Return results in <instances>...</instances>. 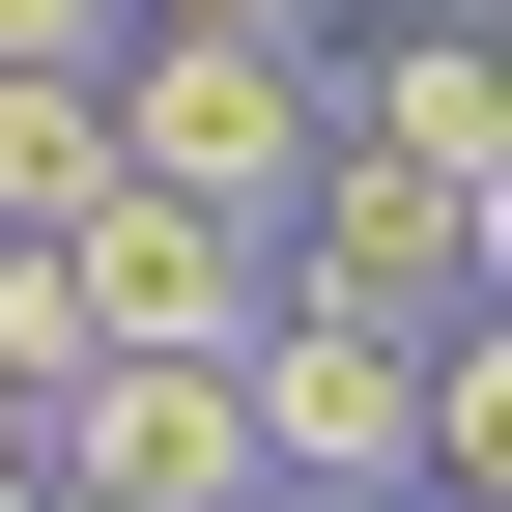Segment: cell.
<instances>
[{
  "label": "cell",
  "mask_w": 512,
  "mask_h": 512,
  "mask_svg": "<svg viewBox=\"0 0 512 512\" xmlns=\"http://www.w3.org/2000/svg\"><path fill=\"white\" fill-rule=\"evenodd\" d=\"M57 285H86V342H228L256 313V228L171 200V171H86V200H57Z\"/></svg>",
  "instance_id": "obj_3"
},
{
  "label": "cell",
  "mask_w": 512,
  "mask_h": 512,
  "mask_svg": "<svg viewBox=\"0 0 512 512\" xmlns=\"http://www.w3.org/2000/svg\"><path fill=\"white\" fill-rule=\"evenodd\" d=\"M256 256H285V285H342V313H399V342H427V313H456L484 256H512V171H427V143H313V200L256 228Z\"/></svg>",
  "instance_id": "obj_2"
},
{
  "label": "cell",
  "mask_w": 512,
  "mask_h": 512,
  "mask_svg": "<svg viewBox=\"0 0 512 512\" xmlns=\"http://www.w3.org/2000/svg\"><path fill=\"white\" fill-rule=\"evenodd\" d=\"M0 512H29V370H0Z\"/></svg>",
  "instance_id": "obj_7"
},
{
  "label": "cell",
  "mask_w": 512,
  "mask_h": 512,
  "mask_svg": "<svg viewBox=\"0 0 512 512\" xmlns=\"http://www.w3.org/2000/svg\"><path fill=\"white\" fill-rule=\"evenodd\" d=\"M114 29H143V0H0V57H114Z\"/></svg>",
  "instance_id": "obj_4"
},
{
  "label": "cell",
  "mask_w": 512,
  "mask_h": 512,
  "mask_svg": "<svg viewBox=\"0 0 512 512\" xmlns=\"http://www.w3.org/2000/svg\"><path fill=\"white\" fill-rule=\"evenodd\" d=\"M256 512H456V484H256Z\"/></svg>",
  "instance_id": "obj_6"
},
{
  "label": "cell",
  "mask_w": 512,
  "mask_h": 512,
  "mask_svg": "<svg viewBox=\"0 0 512 512\" xmlns=\"http://www.w3.org/2000/svg\"><path fill=\"white\" fill-rule=\"evenodd\" d=\"M143 29H342V0H143Z\"/></svg>",
  "instance_id": "obj_5"
},
{
  "label": "cell",
  "mask_w": 512,
  "mask_h": 512,
  "mask_svg": "<svg viewBox=\"0 0 512 512\" xmlns=\"http://www.w3.org/2000/svg\"><path fill=\"white\" fill-rule=\"evenodd\" d=\"M29 512H114V484H57V456H29Z\"/></svg>",
  "instance_id": "obj_8"
},
{
  "label": "cell",
  "mask_w": 512,
  "mask_h": 512,
  "mask_svg": "<svg viewBox=\"0 0 512 512\" xmlns=\"http://www.w3.org/2000/svg\"><path fill=\"white\" fill-rule=\"evenodd\" d=\"M313 143H342V86H313V29H114V171H171V200L285 228Z\"/></svg>",
  "instance_id": "obj_1"
}]
</instances>
